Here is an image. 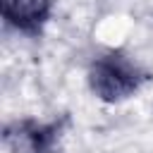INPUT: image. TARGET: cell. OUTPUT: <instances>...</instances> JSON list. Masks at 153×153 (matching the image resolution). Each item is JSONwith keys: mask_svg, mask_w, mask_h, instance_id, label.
<instances>
[{"mask_svg": "<svg viewBox=\"0 0 153 153\" xmlns=\"http://www.w3.org/2000/svg\"><path fill=\"white\" fill-rule=\"evenodd\" d=\"M151 79V72L127 50L110 48L96 55L88 65L86 81L91 93L110 105L134 98Z\"/></svg>", "mask_w": 153, "mask_h": 153, "instance_id": "6da1fadb", "label": "cell"}, {"mask_svg": "<svg viewBox=\"0 0 153 153\" xmlns=\"http://www.w3.org/2000/svg\"><path fill=\"white\" fill-rule=\"evenodd\" d=\"M55 0H0L2 22L24 36H41L50 22Z\"/></svg>", "mask_w": 153, "mask_h": 153, "instance_id": "3957f363", "label": "cell"}, {"mask_svg": "<svg viewBox=\"0 0 153 153\" xmlns=\"http://www.w3.org/2000/svg\"><path fill=\"white\" fill-rule=\"evenodd\" d=\"M60 141L57 122L22 120L5 129V146L12 153H55Z\"/></svg>", "mask_w": 153, "mask_h": 153, "instance_id": "7a4b0ae2", "label": "cell"}]
</instances>
